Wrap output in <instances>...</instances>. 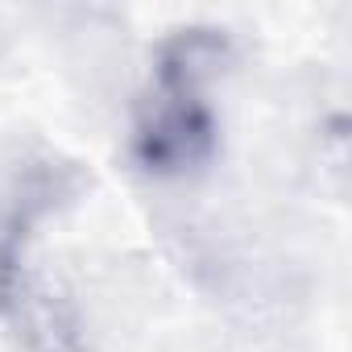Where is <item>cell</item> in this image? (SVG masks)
Returning a JSON list of instances; mask_svg holds the SVG:
<instances>
[{
  "instance_id": "6da1fadb",
  "label": "cell",
  "mask_w": 352,
  "mask_h": 352,
  "mask_svg": "<svg viewBox=\"0 0 352 352\" xmlns=\"http://www.w3.org/2000/svg\"><path fill=\"white\" fill-rule=\"evenodd\" d=\"M224 145L216 91L145 79L129 108L124 153L149 183H191L208 174Z\"/></svg>"
},
{
  "instance_id": "7a4b0ae2",
  "label": "cell",
  "mask_w": 352,
  "mask_h": 352,
  "mask_svg": "<svg viewBox=\"0 0 352 352\" xmlns=\"http://www.w3.org/2000/svg\"><path fill=\"white\" fill-rule=\"evenodd\" d=\"M232 58H236V50H232L228 30H220V25H183V30H170L166 38L153 42L145 79L216 91L220 79L228 75Z\"/></svg>"
}]
</instances>
